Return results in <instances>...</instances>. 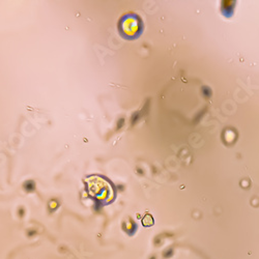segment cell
<instances>
[{
	"mask_svg": "<svg viewBox=\"0 0 259 259\" xmlns=\"http://www.w3.org/2000/svg\"><path fill=\"white\" fill-rule=\"evenodd\" d=\"M126 22L130 24V25H127V29H126L127 34H135L139 30L140 25H139V23L137 22L135 18L127 19Z\"/></svg>",
	"mask_w": 259,
	"mask_h": 259,
	"instance_id": "6da1fadb",
	"label": "cell"
},
{
	"mask_svg": "<svg viewBox=\"0 0 259 259\" xmlns=\"http://www.w3.org/2000/svg\"><path fill=\"white\" fill-rule=\"evenodd\" d=\"M143 223H144V225H146V226L152 225V224H153V218L150 217V215H146V217L143 219Z\"/></svg>",
	"mask_w": 259,
	"mask_h": 259,
	"instance_id": "7a4b0ae2",
	"label": "cell"
}]
</instances>
